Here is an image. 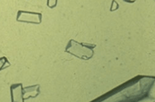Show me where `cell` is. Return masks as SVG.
Listing matches in <instances>:
<instances>
[{"label":"cell","instance_id":"1","mask_svg":"<svg viewBox=\"0 0 155 102\" xmlns=\"http://www.w3.org/2000/svg\"><path fill=\"white\" fill-rule=\"evenodd\" d=\"M154 83V78L148 76L138 75L124 84L116 88L99 101H103L109 97L116 94H119L117 101H135L145 98L150 91V88Z\"/></svg>","mask_w":155,"mask_h":102},{"label":"cell","instance_id":"2","mask_svg":"<svg viewBox=\"0 0 155 102\" xmlns=\"http://www.w3.org/2000/svg\"><path fill=\"white\" fill-rule=\"evenodd\" d=\"M96 45L79 43L76 40H70L65 48V52L83 60H88L93 58Z\"/></svg>","mask_w":155,"mask_h":102},{"label":"cell","instance_id":"3","mask_svg":"<svg viewBox=\"0 0 155 102\" xmlns=\"http://www.w3.org/2000/svg\"><path fill=\"white\" fill-rule=\"evenodd\" d=\"M42 15L38 12L19 11L17 14L16 20L18 22L39 24L42 22Z\"/></svg>","mask_w":155,"mask_h":102},{"label":"cell","instance_id":"4","mask_svg":"<svg viewBox=\"0 0 155 102\" xmlns=\"http://www.w3.org/2000/svg\"><path fill=\"white\" fill-rule=\"evenodd\" d=\"M12 102H23V88L22 84H12L10 87Z\"/></svg>","mask_w":155,"mask_h":102},{"label":"cell","instance_id":"5","mask_svg":"<svg viewBox=\"0 0 155 102\" xmlns=\"http://www.w3.org/2000/svg\"><path fill=\"white\" fill-rule=\"evenodd\" d=\"M39 85L28 86L23 88V99L28 100L30 98H35L40 94Z\"/></svg>","mask_w":155,"mask_h":102},{"label":"cell","instance_id":"6","mask_svg":"<svg viewBox=\"0 0 155 102\" xmlns=\"http://www.w3.org/2000/svg\"><path fill=\"white\" fill-rule=\"evenodd\" d=\"M11 66V63L6 57L0 58V71L4 70Z\"/></svg>","mask_w":155,"mask_h":102},{"label":"cell","instance_id":"7","mask_svg":"<svg viewBox=\"0 0 155 102\" xmlns=\"http://www.w3.org/2000/svg\"><path fill=\"white\" fill-rule=\"evenodd\" d=\"M58 0H47V6L51 9L56 7Z\"/></svg>","mask_w":155,"mask_h":102},{"label":"cell","instance_id":"8","mask_svg":"<svg viewBox=\"0 0 155 102\" xmlns=\"http://www.w3.org/2000/svg\"><path fill=\"white\" fill-rule=\"evenodd\" d=\"M115 6H119V5H118V3L117 2L115 1V0H113L112 3V5H111L110 11H115V10L117 9V8H115Z\"/></svg>","mask_w":155,"mask_h":102},{"label":"cell","instance_id":"9","mask_svg":"<svg viewBox=\"0 0 155 102\" xmlns=\"http://www.w3.org/2000/svg\"><path fill=\"white\" fill-rule=\"evenodd\" d=\"M124 2H127V3H134V2H135L136 0H124Z\"/></svg>","mask_w":155,"mask_h":102}]
</instances>
